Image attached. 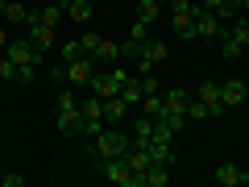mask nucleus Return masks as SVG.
Here are the masks:
<instances>
[{
	"label": "nucleus",
	"mask_w": 249,
	"mask_h": 187,
	"mask_svg": "<svg viewBox=\"0 0 249 187\" xmlns=\"http://www.w3.org/2000/svg\"><path fill=\"white\" fill-rule=\"evenodd\" d=\"M137 112H145V116H162V92H158V96H145Z\"/></svg>",
	"instance_id": "obj_30"
},
{
	"label": "nucleus",
	"mask_w": 249,
	"mask_h": 187,
	"mask_svg": "<svg viewBox=\"0 0 249 187\" xmlns=\"http://www.w3.org/2000/svg\"><path fill=\"white\" fill-rule=\"evenodd\" d=\"M175 34L183 37V42L199 37V34H196V13H175Z\"/></svg>",
	"instance_id": "obj_21"
},
{
	"label": "nucleus",
	"mask_w": 249,
	"mask_h": 187,
	"mask_svg": "<svg viewBox=\"0 0 249 187\" xmlns=\"http://www.w3.org/2000/svg\"><path fill=\"white\" fill-rule=\"evenodd\" d=\"M25 37H29V42H34V50H46V46H50L54 42V25H42V21H29V25H25Z\"/></svg>",
	"instance_id": "obj_11"
},
{
	"label": "nucleus",
	"mask_w": 249,
	"mask_h": 187,
	"mask_svg": "<svg viewBox=\"0 0 249 187\" xmlns=\"http://www.w3.org/2000/svg\"><path fill=\"white\" fill-rule=\"evenodd\" d=\"M0 50H9V29H4V21H0Z\"/></svg>",
	"instance_id": "obj_39"
},
{
	"label": "nucleus",
	"mask_w": 249,
	"mask_h": 187,
	"mask_svg": "<svg viewBox=\"0 0 249 187\" xmlns=\"http://www.w3.org/2000/svg\"><path fill=\"white\" fill-rule=\"evenodd\" d=\"M0 4H4V0H0Z\"/></svg>",
	"instance_id": "obj_41"
},
{
	"label": "nucleus",
	"mask_w": 249,
	"mask_h": 187,
	"mask_svg": "<svg viewBox=\"0 0 249 187\" xmlns=\"http://www.w3.org/2000/svg\"><path fill=\"white\" fill-rule=\"evenodd\" d=\"M116 62H121V42L100 37V46H96V67H116Z\"/></svg>",
	"instance_id": "obj_12"
},
{
	"label": "nucleus",
	"mask_w": 249,
	"mask_h": 187,
	"mask_svg": "<svg viewBox=\"0 0 249 187\" xmlns=\"http://www.w3.org/2000/svg\"><path fill=\"white\" fill-rule=\"evenodd\" d=\"M241 13H249V0H241Z\"/></svg>",
	"instance_id": "obj_40"
},
{
	"label": "nucleus",
	"mask_w": 249,
	"mask_h": 187,
	"mask_svg": "<svg viewBox=\"0 0 249 187\" xmlns=\"http://www.w3.org/2000/svg\"><path fill=\"white\" fill-rule=\"evenodd\" d=\"M0 79H17V62H13L9 54L0 58Z\"/></svg>",
	"instance_id": "obj_36"
},
{
	"label": "nucleus",
	"mask_w": 249,
	"mask_h": 187,
	"mask_svg": "<svg viewBox=\"0 0 249 187\" xmlns=\"http://www.w3.org/2000/svg\"><path fill=\"white\" fill-rule=\"evenodd\" d=\"M62 9H67V17L79 21V25H88L91 21V0H62Z\"/></svg>",
	"instance_id": "obj_19"
},
{
	"label": "nucleus",
	"mask_w": 249,
	"mask_h": 187,
	"mask_svg": "<svg viewBox=\"0 0 249 187\" xmlns=\"http://www.w3.org/2000/svg\"><path fill=\"white\" fill-rule=\"evenodd\" d=\"M241 50H245V46L232 42L229 29H220V54H224V62H237V58H241Z\"/></svg>",
	"instance_id": "obj_23"
},
{
	"label": "nucleus",
	"mask_w": 249,
	"mask_h": 187,
	"mask_svg": "<svg viewBox=\"0 0 249 187\" xmlns=\"http://www.w3.org/2000/svg\"><path fill=\"white\" fill-rule=\"evenodd\" d=\"M121 100L129 108H142V100H145V92H142V83H137V75H129V79L121 83Z\"/></svg>",
	"instance_id": "obj_15"
},
{
	"label": "nucleus",
	"mask_w": 249,
	"mask_h": 187,
	"mask_svg": "<svg viewBox=\"0 0 249 187\" xmlns=\"http://www.w3.org/2000/svg\"><path fill=\"white\" fill-rule=\"evenodd\" d=\"M137 83H142V92H145V96H158V75H137Z\"/></svg>",
	"instance_id": "obj_35"
},
{
	"label": "nucleus",
	"mask_w": 249,
	"mask_h": 187,
	"mask_svg": "<svg viewBox=\"0 0 249 187\" xmlns=\"http://www.w3.org/2000/svg\"><path fill=\"white\" fill-rule=\"evenodd\" d=\"M229 34H232V42L249 46V17H237V21H229Z\"/></svg>",
	"instance_id": "obj_25"
},
{
	"label": "nucleus",
	"mask_w": 249,
	"mask_h": 187,
	"mask_svg": "<svg viewBox=\"0 0 249 187\" xmlns=\"http://www.w3.org/2000/svg\"><path fill=\"white\" fill-rule=\"evenodd\" d=\"M150 34H154V25H145L142 17H137L133 25H129V37H133V42H145V37H150Z\"/></svg>",
	"instance_id": "obj_32"
},
{
	"label": "nucleus",
	"mask_w": 249,
	"mask_h": 187,
	"mask_svg": "<svg viewBox=\"0 0 249 187\" xmlns=\"http://www.w3.org/2000/svg\"><path fill=\"white\" fill-rule=\"evenodd\" d=\"M212 179H216L220 187H245V183H249V170L241 167V162H220Z\"/></svg>",
	"instance_id": "obj_5"
},
{
	"label": "nucleus",
	"mask_w": 249,
	"mask_h": 187,
	"mask_svg": "<svg viewBox=\"0 0 249 187\" xmlns=\"http://www.w3.org/2000/svg\"><path fill=\"white\" fill-rule=\"evenodd\" d=\"M196 100H199V104H204V108H208L212 116H220V112H224V100H220V83H216V79H204V83H199V88H196Z\"/></svg>",
	"instance_id": "obj_4"
},
{
	"label": "nucleus",
	"mask_w": 249,
	"mask_h": 187,
	"mask_svg": "<svg viewBox=\"0 0 249 187\" xmlns=\"http://www.w3.org/2000/svg\"><path fill=\"white\" fill-rule=\"evenodd\" d=\"M129 146H133V137L124 133L121 125H108L100 137H88L83 154H88V162H100V158H121V154H129Z\"/></svg>",
	"instance_id": "obj_1"
},
{
	"label": "nucleus",
	"mask_w": 249,
	"mask_h": 187,
	"mask_svg": "<svg viewBox=\"0 0 249 187\" xmlns=\"http://www.w3.org/2000/svg\"><path fill=\"white\" fill-rule=\"evenodd\" d=\"M79 42H83V58H91V62H96V46H100V34H83Z\"/></svg>",
	"instance_id": "obj_33"
},
{
	"label": "nucleus",
	"mask_w": 249,
	"mask_h": 187,
	"mask_svg": "<svg viewBox=\"0 0 249 187\" xmlns=\"http://www.w3.org/2000/svg\"><path fill=\"white\" fill-rule=\"evenodd\" d=\"M129 137H133V146H145V142L154 137V116L137 112V116H133V125H129Z\"/></svg>",
	"instance_id": "obj_14"
},
{
	"label": "nucleus",
	"mask_w": 249,
	"mask_h": 187,
	"mask_svg": "<svg viewBox=\"0 0 249 187\" xmlns=\"http://www.w3.org/2000/svg\"><path fill=\"white\" fill-rule=\"evenodd\" d=\"M58 133L62 137H83V108H62L58 112Z\"/></svg>",
	"instance_id": "obj_8"
},
{
	"label": "nucleus",
	"mask_w": 249,
	"mask_h": 187,
	"mask_svg": "<svg viewBox=\"0 0 249 187\" xmlns=\"http://www.w3.org/2000/svg\"><path fill=\"white\" fill-rule=\"evenodd\" d=\"M237 13H241V0H224V4H220V13H216V17H220L224 25H229V21H237Z\"/></svg>",
	"instance_id": "obj_31"
},
{
	"label": "nucleus",
	"mask_w": 249,
	"mask_h": 187,
	"mask_svg": "<svg viewBox=\"0 0 249 187\" xmlns=\"http://www.w3.org/2000/svg\"><path fill=\"white\" fill-rule=\"evenodd\" d=\"M245 96H249L245 79H224V83H220V100H224V108H237V104H245Z\"/></svg>",
	"instance_id": "obj_9"
},
{
	"label": "nucleus",
	"mask_w": 249,
	"mask_h": 187,
	"mask_svg": "<svg viewBox=\"0 0 249 187\" xmlns=\"http://www.w3.org/2000/svg\"><path fill=\"white\" fill-rule=\"evenodd\" d=\"M170 183V167L166 162H154L150 170H145V187H166Z\"/></svg>",
	"instance_id": "obj_22"
},
{
	"label": "nucleus",
	"mask_w": 249,
	"mask_h": 187,
	"mask_svg": "<svg viewBox=\"0 0 249 187\" xmlns=\"http://www.w3.org/2000/svg\"><path fill=\"white\" fill-rule=\"evenodd\" d=\"M220 29H229V25H224L216 13H208V9L196 13V34H199V37H220Z\"/></svg>",
	"instance_id": "obj_10"
},
{
	"label": "nucleus",
	"mask_w": 249,
	"mask_h": 187,
	"mask_svg": "<svg viewBox=\"0 0 249 187\" xmlns=\"http://www.w3.org/2000/svg\"><path fill=\"white\" fill-rule=\"evenodd\" d=\"M21 183H25V175H13V170H9V175H0V187H21Z\"/></svg>",
	"instance_id": "obj_37"
},
{
	"label": "nucleus",
	"mask_w": 249,
	"mask_h": 187,
	"mask_svg": "<svg viewBox=\"0 0 249 187\" xmlns=\"http://www.w3.org/2000/svg\"><path fill=\"white\" fill-rule=\"evenodd\" d=\"M124 112H129V104H124L121 96H108V100H104V125H121Z\"/></svg>",
	"instance_id": "obj_18"
},
{
	"label": "nucleus",
	"mask_w": 249,
	"mask_h": 187,
	"mask_svg": "<svg viewBox=\"0 0 249 187\" xmlns=\"http://www.w3.org/2000/svg\"><path fill=\"white\" fill-rule=\"evenodd\" d=\"M79 108H83V116H104V96H96V92H91L88 100H79Z\"/></svg>",
	"instance_id": "obj_26"
},
{
	"label": "nucleus",
	"mask_w": 249,
	"mask_h": 187,
	"mask_svg": "<svg viewBox=\"0 0 249 187\" xmlns=\"http://www.w3.org/2000/svg\"><path fill=\"white\" fill-rule=\"evenodd\" d=\"M166 54H170V46L166 42H158V37H145V46H142V58H150L154 62V67H158V62H166Z\"/></svg>",
	"instance_id": "obj_17"
},
{
	"label": "nucleus",
	"mask_w": 249,
	"mask_h": 187,
	"mask_svg": "<svg viewBox=\"0 0 249 187\" xmlns=\"http://www.w3.org/2000/svg\"><path fill=\"white\" fill-rule=\"evenodd\" d=\"M4 54L17 62V71H21V67H42V50H34L29 37H25V42H9V50H4Z\"/></svg>",
	"instance_id": "obj_3"
},
{
	"label": "nucleus",
	"mask_w": 249,
	"mask_h": 187,
	"mask_svg": "<svg viewBox=\"0 0 249 187\" xmlns=\"http://www.w3.org/2000/svg\"><path fill=\"white\" fill-rule=\"evenodd\" d=\"M145 150H150L154 162H166V167H175V142H166V137H150V142H145Z\"/></svg>",
	"instance_id": "obj_13"
},
{
	"label": "nucleus",
	"mask_w": 249,
	"mask_h": 187,
	"mask_svg": "<svg viewBox=\"0 0 249 187\" xmlns=\"http://www.w3.org/2000/svg\"><path fill=\"white\" fill-rule=\"evenodd\" d=\"M62 75H67V83H91V75H96V62L91 58H75V62H67V67H62Z\"/></svg>",
	"instance_id": "obj_7"
},
{
	"label": "nucleus",
	"mask_w": 249,
	"mask_h": 187,
	"mask_svg": "<svg viewBox=\"0 0 249 187\" xmlns=\"http://www.w3.org/2000/svg\"><path fill=\"white\" fill-rule=\"evenodd\" d=\"M34 17L42 21V25H58V21L67 17V9H62V0H58V4H50V9H42V13H34Z\"/></svg>",
	"instance_id": "obj_24"
},
{
	"label": "nucleus",
	"mask_w": 249,
	"mask_h": 187,
	"mask_svg": "<svg viewBox=\"0 0 249 187\" xmlns=\"http://www.w3.org/2000/svg\"><path fill=\"white\" fill-rule=\"evenodd\" d=\"M91 167H96L108 183H116V187H145V175H137V170L124 162V154L121 158H100V162H91Z\"/></svg>",
	"instance_id": "obj_2"
},
{
	"label": "nucleus",
	"mask_w": 249,
	"mask_h": 187,
	"mask_svg": "<svg viewBox=\"0 0 249 187\" xmlns=\"http://www.w3.org/2000/svg\"><path fill=\"white\" fill-rule=\"evenodd\" d=\"M187 92L183 88H170V92H162V108H166V112H187Z\"/></svg>",
	"instance_id": "obj_20"
},
{
	"label": "nucleus",
	"mask_w": 249,
	"mask_h": 187,
	"mask_svg": "<svg viewBox=\"0 0 249 187\" xmlns=\"http://www.w3.org/2000/svg\"><path fill=\"white\" fill-rule=\"evenodd\" d=\"M158 9H162L158 0H142V4H137V17H142L145 25H154V21H158Z\"/></svg>",
	"instance_id": "obj_27"
},
{
	"label": "nucleus",
	"mask_w": 249,
	"mask_h": 187,
	"mask_svg": "<svg viewBox=\"0 0 249 187\" xmlns=\"http://www.w3.org/2000/svg\"><path fill=\"white\" fill-rule=\"evenodd\" d=\"M196 4H199V9H208V13H220L224 0H196Z\"/></svg>",
	"instance_id": "obj_38"
},
{
	"label": "nucleus",
	"mask_w": 249,
	"mask_h": 187,
	"mask_svg": "<svg viewBox=\"0 0 249 187\" xmlns=\"http://www.w3.org/2000/svg\"><path fill=\"white\" fill-rule=\"evenodd\" d=\"M0 17H4V25H13V29H25L29 21H34V13L21 4V0H4L0 4Z\"/></svg>",
	"instance_id": "obj_6"
},
{
	"label": "nucleus",
	"mask_w": 249,
	"mask_h": 187,
	"mask_svg": "<svg viewBox=\"0 0 249 187\" xmlns=\"http://www.w3.org/2000/svg\"><path fill=\"white\" fill-rule=\"evenodd\" d=\"M208 116H212V112H208V108L199 104V100H187V121H191V125H199V121H208Z\"/></svg>",
	"instance_id": "obj_28"
},
{
	"label": "nucleus",
	"mask_w": 249,
	"mask_h": 187,
	"mask_svg": "<svg viewBox=\"0 0 249 187\" xmlns=\"http://www.w3.org/2000/svg\"><path fill=\"white\" fill-rule=\"evenodd\" d=\"M62 108H79V96H75L71 88H58V112Z\"/></svg>",
	"instance_id": "obj_34"
},
{
	"label": "nucleus",
	"mask_w": 249,
	"mask_h": 187,
	"mask_svg": "<svg viewBox=\"0 0 249 187\" xmlns=\"http://www.w3.org/2000/svg\"><path fill=\"white\" fill-rule=\"evenodd\" d=\"M124 162H129V167H133L137 175H145V170L154 167V158H150V150H145V146H129V154H124Z\"/></svg>",
	"instance_id": "obj_16"
},
{
	"label": "nucleus",
	"mask_w": 249,
	"mask_h": 187,
	"mask_svg": "<svg viewBox=\"0 0 249 187\" xmlns=\"http://www.w3.org/2000/svg\"><path fill=\"white\" fill-rule=\"evenodd\" d=\"M75 58H83V42H79V37H75V42H62V67L75 62Z\"/></svg>",
	"instance_id": "obj_29"
}]
</instances>
